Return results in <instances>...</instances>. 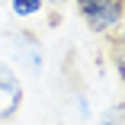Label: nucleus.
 I'll list each match as a JSON object with an SVG mask.
<instances>
[{
  "label": "nucleus",
  "mask_w": 125,
  "mask_h": 125,
  "mask_svg": "<svg viewBox=\"0 0 125 125\" xmlns=\"http://www.w3.org/2000/svg\"><path fill=\"white\" fill-rule=\"evenodd\" d=\"M109 61L115 67V77L125 87V22H122L115 32H109Z\"/></svg>",
  "instance_id": "20e7f679"
},
{
  "label": "nucleus",
  "mask_w": 125,
  "mask_h": 125,
  "mask_svg": "<svg viewBox=\"0 0 125 125\" xmlns=\"http://www.w3.org/2000/svg\"><path fill=\"white\" fill-rule=\"evenodd\" d=\"M10 10L19 19H32V16H39L45 10V0H10Z\"/></svg>",
  "instance_id": "39448f33"
},
{
  "label": "nucleus",
  "mask_w": 125,
  "mask_h": 125,
  "mask_svg": "<svg viewBox=\"0 0 125 125\" xmlns=\"http://www.w3.org/2000/svg\"><path fill=\"white\" fill-rule=\"evenodd\" d=\"M22 99H26V90H22L19 74L7 61H0V122L16 119V112L22 109Z\"/></svg>",
  "instance_id": "f03ea898"
},
{
  "label": "nucleus",
  "mask_w": 125,
  "mask_h": 125,
  "mask_svg": "<svg viewBox=\"0 0 125 125\" xmlns=\"http://www.w3.org/2000/svg\"><path fill=\"white\" fill-rule=\"evenodd\" d=\"M96 125H125V103H109L99 112Z\"/></svg>",
  "instance_id": "423d86ee"
},
{
  "label": "nucleus",
  "mask_w": 125,
  "mask_h": 125,
  "mask_svg": "<svg viewBox=\"0 0 125 125\" xmlns=\"http://www.w3.org/2000/svg\"><path fill=\"white\" fill-rule=\"evenodd\" d=\"M45 3H55V7H58V3H64V0H45Z\"/></svg>",
  "instance_id": "0eeeda50"
},
{
  "label": "nucleus",
  "mask_w": 125,
  "mask_h": 125,
  "mask_svg": "<svg viewBox=\"0 0 125 125\" xmlns=\"http://www.w3.org/2000/svg\"><path fill=\"white\" fill-rule=\"evenodd\" d=\"M10 45H13V58L26 67V71L42 74V67H45V48H42V39H39L35 32L16 29V32L10 35Z\"/></svg>",
  "instance_id": "7ed1b4c3"
},
{
  "label": "nucleus",
  "mask_w": 125,
  "mask_h": 125,
  "mask_svg": "<svg viewBox=\"0 0 125 125\" xmlns=\"http://www.w3.org/2000/svg\"><path fill=\"white\" fill-rule=\"evenodd\" d=\"M83 26L96 35H109L125 22V0H74Z\"/></svg>",
  "instance_id": "f257e3e1"
}]
</instances>
